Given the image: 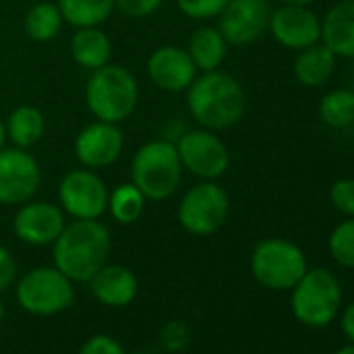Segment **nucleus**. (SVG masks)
Instances as JSON below:
<instances>
[{"mask_svg":"<svg viewBox=\"0 0 354 354\" xmlns=\"http://www.w3.org/2000/svg\"><path fill=\"white\" fill-rule=\"evenodd\" d=\"M175 3H177V9L186 17L196 19V21H207V19L219 17L230 0H175Z\"/></svg>","mask_w":354,"mask_h":354,"instance_id":"obj_28","label":"nucleus"},{"mask_svg":"<svg viewBox=\"0 0 354 354\" xmlns=\"http://www.w3.org/2000/svg\"><path fill=\"white\" fill-rule=\"evenodd\" d=\"M63 21L82 28H100L115 11V0H57Z\"/></svg>","mask_w":354,"mask_h":354,"instance_id":"obj_23","label":"nucleus"},{"mask_svg":"<svg viewBox=\"0 0 354 354\" xmlns=\"http://www.w3.org/2000/svg\"><path fill=\"white\" fill-rule=\"evenodd\" d=\"M65 225V211L44 201H28L19 205V211L13 217L15 236L32 246L55 244Z\"/></svg>","mask_w":354,"mask_h":354,"instance_id":"obj_14","label":"nucleus"},{"mask_svg":"<svg viewBox=\"0 0 354 354\" xmlns=\"http://www.w3.org/2000/svg\"><path fill=\"white\" fill-rule=\"evenodd\" d=\"M111 234L98 219H73L55 240V267L71 281H90L109 261Z\"/></svg>","mask_w":354,"mask_h":354,"instance_id":"obj_1","label":"nucleus"},{"mask_svg":"<svg viewBox=\"0 0 354 354\" xmlns=\"http://www.w3.org/2000/svg\"><path fill=\"white\" fill-rule=\"evenodd\" d=\"M84 96L92 117L119 125L133 115L140 98V86L127 67L106 63L92 71Z\"/></svg>","mask_w":354,"mask_h":354,"instance_id":"obj_3","label":"nucleus"},{"mask_svg":"<svg viewBox=\"0 0 354 354\" xmlns=\"http://www.w3.org/2000/svg\"><path fill=\"white\" fill-rule=\"evenodd\" d=\"M230 215V196L215 182H201L192 186L180 207H177V221L192 236H211L223 227Z\"/></svg>","mask_w":354,"mask_h":354,"instance_id":"obj_7","label":"nucleus"},{"mask_svg":"<svg viewBox=\"0 0 354 354\" xmlns=\"http://www.w3.org/2000/svg\"><path fill=\"white\" fill-rule=\"evenodd\" d=\"M331 205L348 217H354V180L352 177H342L329 190Z\"/></svg>","mask_w":354,"mask_h":354,"instance_id":"obj_29","label":"nucleus"},{"mask_svg":"<svg viewBox=\"0 0 354 354\" xmlns=\"http://www.w3.org/2000/svg\"><path fill=\"white\" fill-rule=\"evenodd\" d=\"M3 317H5V306H3V302H0V321H3Z\"/></svg>","mask_w":354,"mask_h":354,"instance_id":"obj_37","label":"nucleus"},{"mask_svg":"<svg viewBox=\"0 0 354 354\" xmlns=\"http://www.w3.org/2000/svg\"><path fill=\"white\" fill-rule=\"evenodd\" d=\"M7 127H5V123H3V119H0V150L5 148V144H7Z\"/></svg>","mask_w":354,"mask_h":354,"instance_id":"obj_34","label":"nucleus"},{"mask_svg":"<svg viewBox=\"0 0 354 354\" xmlns=\"http://www.w3.org/2000/svg\"><path fill=\"white\" fill-rule=\"evenodd\" d=\"M188 92V111L205 129L217 131L236 125L246 111V94L240 82L225 71H203Z\"/></svg>","mask_w":354,"mask_h":354,"instance_id":"obj_2","label":"nucleus"},{"mask_svg":"<svg viewBox=\"0 0 354 354\" xmlns=\"http://www.w3.org/2000/svg\"><path fill=\"white\" fill-rule=\"evenodd\" d=\"M252 275L269 290H292L306 273L304 252L281 238H269L252 250Z\"/></svg>","mask_w":354,"mask_h":354,"instance_id":"obj_6","label":"nucleus"},{"mask_svg":"<svg viewBox=\"0 0 354 354\" xmlns=\"http://www.w3.org/2000/svg\"><path fill=\"white\" fill-rule=\"evenodd\" d=\"M61 209L73 219H100L109 209V188L92 169H71L59 184Z\"/></svg>","mask_w":354,"mask_h":354,"instance_id":"obj_9","label":"nucleus"},{"mask_svg":"<svg viewBox=\"0 0 354 354\" xmlns=\"http://www.w3.org/2000/svg\"><path fill=\"white\" fill-rule=\"evenodd\" d=\"M146 207V196L136 188L133 182L117 186L113 192H109V213L113 219L121 225L136 223Z\"/></svg>","mask_w":354,"mask_h":354,"instance_id":"obj_25","label":"nucleus"},{"mask_svg":"<svg viewBox=\"0 0 354 354\" xmlns=\"http://www.w3.org/2000/svg\"><path fill=\"white\" fill-rule=\"evenodd\" d=\"M269 0H230L219 15V32L227 44L248 46L269 30Z\"/></svg>","mask_w":354,"mask_h":354,"instance_id":"obj_12","label":"nucleus"},{"mask_svg":"<svg viewBox=\"0 0 354 354\" xmlns=\"http://www.w3.org/2000/svg\"><path fill=\"white\" fill-rule=\"evenodd\" d=\"M342 331L346 333V337L350 342H354V302L350 306H346V310L342 315Z\"/></svg>","mask_w":354,"mask_h":354,"instance_id":"obj_33","label":"nucleus"},{"mask_svg":"<svg viewBox=\"0 0 354 354\" xmlns=\"http://www.w3.org/2000/svg\"><path fill=\"white\" fill-rule=\"evenodd\" d=\"M69 50L80 67L94 71L111 61L113 44L100 28H82L73 34Z\"/></svg>","mask_w":354,"mask_h":354,"instance_id":"obj_19","label":"nucleus"},{"mask_svg":"<svg viewBox=\"0 0 354 354\" xmlns=\"http://www.w3.org/2000/svg\"><path fill=\"white\" fill-rule=\"evenodd\" d=\"M146 71L150 82L162 90V92H186L192 82L198 75V69L192 61V57L188 55L186 48L182 46H160L156 48L146 63Z\"/></svg>","mask_w":354,"mask_h":354,"instance_id":"obj_15","label":"nucleus"},{"mask_svg":"<svg viewBox=\"0 0 354 354\" xmlns=\"http://www.w3.org/2000/svg\"><path fill=\"white\" fill-rule=\"evenodd\" d=\"M182 160L169 140H150L142 144L131 158V182L146 201L160 203L175 194L182 182Z\"/></svg>","mask_w":354,"mask_h":354,"instance_id":"obj_4","label":"nucleus"},{"mask_svg":"<svg viewBox=\"0 0 354 354\" xmlns=\"http://www.w3.org/2000/svg\"><path fill=\"white\" fill-rule=\"evenodd\" d=\"M319 117L329 127H348L354 123V90L337 88L323 96Z\"/></svg>","mask_w":354,"mask_h":354,"instance_id":"obj_26","label":"nucleus"},{"mask_svg":"<svg viewBox=\"0 0 354 354\" xmlns=\"http://www.w3.org/2000/svg\"><path fill=\"white\" fill-rule=\"evenodd\" d=\"M5 127H7V138L13 142V146L28 150L42 140L46 131V119L40 109L32 104H21L9 115Z\"/></svg>","mask_w":354,"mask_h":354,"instance_id":"obj_22","label":"nucleus"},{"mask_svg":"<svg viewBox=\"0 0 354 354\" xmlns=\"http://www.w3.org/2000/svg\"><path fill=\"white\" fill-rule=\"evenodd\" d=\"M80 354H125V350L111 335H94L82 346Z\"/></svg>","mask_w":354,"mask_h":354,"instance_id":"obj_31","label":"nucleus"},{"mask_svg":"<svg viewBox=\"0 0 354 354\" xmlns=\"http://www.w3.org/2000/svg\"><path fill=\"white\" fill-rule=\"evenodd\" d=\"M283 5H296V7H308L313 0H281Z\"/></svg>","mask_w":354,"mask_h":354,"instance_id":"obj_35","label":"nucleus"},{"mask_svg":"<svg viewBox=\"0 0 354 354\" xmlns=\"http://www.w3.org/2000/svg\"><path fill=\"white\" fill-rule=\"evenodd\" d=\"M271 36L290 50H304L321 40V21L308 7L283 5L271 13Z\"/></svg>","mask_w":354,"mask_h":354,"instance_id":"obj_16","label":"nucleus"},{"mask_svg":"<svg viewBox=\"0 0 354 354\" xmlns=\"http://www.w3.org/2000/svg\"><path fill=\"white\" fill-rule=\"evenodd\" d=\"M123 131L117 123L94 121L86 125L75 138V156L82 167L98 171L119 160L123 152Z\"/></svg>","mask_w":354,"mask_h":354,"instance_id":"obj_13","label":"nucleus"},{"mask_svg":"<svg viewBox=\"0 0 354 354\" xmlns=\"http://www.w3.org/2000/svg\"><path fill=\"white\" fill-rule=\"evenodd\" d=\"M292 290V310L300 323L308 327H325L335 319L342 290L333 273L327 269H306Z\"/></svg>","mask_w":354,"mask_h":354,"instance_id":"obj_5","label":"nucleus"},{"mask_svg":"<svg viewBox=\"0 0 354 354\" xmlns=\"http://www.w3.org/2000/svg\"><path fill=\"white\" fill-rule=\"evenodd\" d=\"M162 5V0H115V9H119L123 15L142 19L152 13H156Z\"/></svg>","mask_w":354,"mask_h":354,"instance_id":"obj_30","label":"nucleus"},{"mask_svg":"<svg viewBox=\"0 0 354 354\" xmlns=\"http://www.w3.org/2000/svg\"><path fill=\"white\" fill-rule=\"evenodd\" d=\"M329 252L342 267L354 269V219L337 223L329 236Z\"/></svg>","mask_w":354,"mask_h":354,"instance_id":"obj_27","label":"nucleus"},{"mask_svg":"<svg viewBox=\"0 0 354 354\" xmlns=\"http://www.w3.org/2000/svg\"><path fill=\"white\" fill-rule=\"evenodd\" d=\"M63 28V15L57 5L53 3H38L34 5L24 19V30L30 40L34 42H50L59 36Z\"/></svg>","mask_w":354,"mask_h":354,"instance_id":"obj_24","label":"nucleus"},{"mask_svg":"<svg viewBox=\"0 0 354 354\" xmlns=\"http://www.w3.org/2000/svg\"><path fill=\"white\" fill-rule=\"evenodd\" d=\"M321 40L335 55L354 59V0L331 7L321 21Z\"/></svg>","mask_w":354,"mask_h":354,"instance_id":"obj_18","label":"nucleus"},{"mask_svg":"<svg viewBox=\"0 0 354 354\" xmlns=\"http://www.w3.org/2000/svg\"><path fill=\"white\" fill-rule=\"evenodd\" d=\"M42 184V169L26 148L0 150V205L19 207L34 201Z\"/></svg>","mask_w":354,"mask_h":354,"instance_id":"obj_11","label":"nucleus"},{"mask_svg":"<svg viewBox=\"0 0 354 354\" xmlns=\"http://www.w3.org/2000/svg\"><path fill=\"white\" fill-rule=\"evenodd\" d=\"M335 354H354V344H352V346H344V348H339Z\"/></svg>","mask_w":354,"mask_h":354,"instance_id":"obj_36","label":"nucleus"},{"mask_svg":"<svg viewBox=\"0 0 354 354\" xmlns=\"http://www.w3.org/2000/svg\"><path fill=\"white\" fill-rule=\"evenodd\" d=\"M186 50L198 71H215L223 65L227 57V42L219 28L203 26L190 36Z\"/></svg>","mask_w":354,"mask_h":354,"instance_id":"obj_20","label":"nucleus"},{"mask_svg":"<svg viewBox=\"0 0 354 354\" xmlns=\"http://www.w3.org/2000/svg\"><path fill=\"white\" fill-rule=\"evenodd\" d=\"M92 294L106 306H127L138 294L136 275L123 265H104L90 279Z\"/></svg>","mask_w":354,"mask_h":354,"instance_id":"obj_17","label":"nucleus"},{"mask_svg":"<svg viewBox=\"0 0 354 354\" xmlns=\"http://www.w3.org/2000/svg\"><path fill=\"white\" fill-rule=\"evenodd\" d=\"M17 300L32 315H59L71 306L73 286L57 267H38L21 277L17 286Z\"/></svg>","mask_w":354,"mask_h":354,"instance_id":"obj_8","label":"nucleus"},{"mask_svg":"<svg viewBox=\"0 0 354 354\" xmlns=\"http://www.w3.org/2000/svg\"><path fill=\"white\" fill-rule=\"evenodd\" d=\"M182 167L205 182H215L230 169V150L211 129H190L175 142Z\"/></svg>","mask_w":354,"mask_h":354,"instance_id":"obj_10","label":"nucleus"},{"mask_svg":"<svg viewBox=\"0 0 354 354\" xmlns=\"http://www.w3.org/2000/svg\"><path fill=\"white\" fill-rule=\"evenodd\" d=\"M15 273H17V265H15L13 254L0 244V292L7 290L13 283Z\"/></svg>","mask_w":354,"mask_h":354,"instance_id":"obj_32","label":"nucleus"},{"mask_svg":"<svg viewBox=\"0 0 354 354\" xmlns=\"http://www.w3.org/2000/svg\"><path fill=\"white\" fill-rule=\"evenodd\" d=\"M335 69V55L323 44H313L304 50L294 61V75L302 86L308 88H319L323 86Z\"/></svg>","mask_w":354,"mask_h":354,"instance_id":"obj_21","label":"nucleus"}]
</instances>
